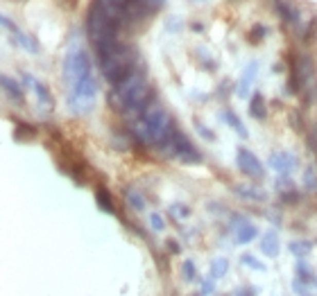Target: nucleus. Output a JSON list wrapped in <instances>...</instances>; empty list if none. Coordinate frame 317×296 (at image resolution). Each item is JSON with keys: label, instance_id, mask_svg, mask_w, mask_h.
Segmentation results:
<instances>
[{"label": "nucleus", "instance_id": "obj_39", "mask_svg": "<svg viewBox=\"0 0 317 296\" xmlns=\"http://www.w3.org/2000/svg\"><path fill=\"white\" fill-rule=\"evenodd\" d=\"M192 32H204V25L202 23H192Z\"/></svg>", "mask_w": 317, "mask_h": 296}, {"label": "nucleus", "instance_id": "obj_4", "mask_svg": "<svg viewBox=\"0 0 317 296\" xmlns=\"http://www.w3.org/2000/svg\"><path fill=\"white\" fill-rule=\"evenodd\" d=\"M61 75H64V82L68 90H73L79 82L93 77V66H91V59L86 54V50L82 48L77 41H73L66 50L64 57V66H61Z\"/></svg>", "mask_w": 317, "mask_h": 296}, {"label": "nucleus", "instance_id": "obj_12", "mask_svg": "<svg viewBox=\"0 0 317 296\" xmlns=\"http://www.w3.org/2000/svg\"><path fill=\"white\" fill-rule=\"evenodd\" d=\"M260 251H263L268 258H276L281 253V242H279V235L276 231H268L263 235V242H260Z\"/></svg>", "mask_w": 317, "mask_h": 296}, {"label": "nucleus", "instance_id": "obj_21", "mask_svg": "<svg viewBox=\"0 0 317 296\" xmlns=\"http://www.w3.org/2000/svg\"><path fill=\"white\" fill-rule=\"evenodd\" d=\"M288 249H290V253H292V255H297L299 260H304L306 255L313 251V244L306 242V240H304V242H302V240H297V242H290V247H288Z\"/></svg>", "mask_w": 317, "mask_h": 296}, {"label": "nucleus", "instance_id": "obj_7", "mask_svg": "<svg viewBox=\"0 0 317 296\" xmlns=\"http://www.w3.org/2000/svg\"><path fill=\"white\" fill-rule=\"evenodd\" d=\"M270 168L276 170L279 174H290L294 172V168H297V158L292 156L290 152H276L270 156Z\"/></svg>", "mask_w": 317, "mask_h": 296}, {"label": "nucleus", "instance_id": "obj_6", "mask_svg": "<svg viewBox=\"0 0 317 296\" xmlns=\"http://www.w3.org/2000/svg\"><path fill=\"white\" fill-rule=\"evenodd\" d=\"M236 165L238 170H240L242 174L252 176V179H260V176L265 174L263 170V163L256 158V154L245 150V147H238V156H236Z\"/></svg>", "mask_w": 317, "mask_h": 296}, {"label": "nucleus", "instance_id": "obj_3", "mask_svg": "<svg viewBox=\"0 0 317 296\" xmlns=\"http://www.w3.org/2000/svg\"><path fill=\"white\" fill-rule=\"evenodd\" d=\"M138 61H136V52L132 45H120V48L116 50L111 57H107L104 61L100 64V70H102V77H104L107 84H111V86H118L120 82H125L132 72L136 70V66Z\"/></svg>", "mask_w": 317, "mask_h": 296}, {"label": "nucleus", "instance_id": "obj_32", "mask_svg": "<svg viewBox=\"0 0 317 296\" xmlns=\"http://www.w3.org/2000/svg\"><path fill=\"white\" fill-rule=\"evenodd\" d=\"M170 213H172L174 217H188V215H190V208L184 206V203H174V206L170 208Z\"/></svg>", "mask_w": 317, "mask_h": 296}, {"label": "nucleus", "instance_id": "obj_8", "mask_svg": "<svg viewBox=\"0 0 317 296\" xmlns=\"http://www.w3.org/2000/svg\"><path fill=\"white\" fill-rule=\"evenodd\" d=\"M238 217V226H234V237L238 244H249L254 240V237L258 235V229L252 224V221H247L242 215H236Z\"/></svg>", "mask_w": 317, "mask_h": 296}, {"label": "nucleus", "instance_id": "obj_5", "mask_svg": "<svg viewBox=\"0 0 317 296\" xmlns=\"http://www.w3.org/2000/svg\"><path fill=\"white\" fill-rule=\"evenodd\" d=\"M163 154L170 158H177V161L186 163V165H192V163H202V154L197 150L195 145L188 140V136H186L181 129H174L172 138H170L168 147L163 150Z\"/></svg>", "mask_w": 317, "mask_h": 296}, {"label": "nucleus", "instance_id": "obj_38", "mask_svg": "<svg viewBox=\"0 0 317 296\" xmlns=\"http://www.w3.org/2000/svg\"><path fill=\"white\" fill-rule=\"evenodd\" d=\"M226 93H229V82H222L218 88V95H222V98H226Z\"/></svg>", "mask_w": 317, "mask_h": 296}, {"label": "nucleus", "instance_id": "obj_9", "mask_svg": "<svg viewBox=\"0 0 317 296\" xmlns=\"http://www.w3.org/2000/svg\"><path fill=\"white\" fill-rule=\"evenodd\" d=\"M276 11H279L281 21L290 27H302V21H299V9L294 7L290 0H276Z\"/></svg>", "mask_w": 317, "mask_h": 296}, {"label": "nucleus", "instance_id": "obj_41", "mask_svg": "<svg viewBox=\"0 0 317 296\" xmlns=\"http://www.w3.org/2000/svg\"><path fill=\"white\" fill-rule=\"evenodd\" d=\"M75 5H77V0H71V7H75Z\"/></svg>", "mask_w": 317, "mask_h": 296}, {"label": "nucleus", "instance_id": "obj_15", "mask_svg": "<svg viewBox=\"0 0 317 296\" xmlns=\"http://www.w3.org/2000/svg\"><path fill=\"white\" fill-rule=\"evenodd\" d=\"M249 116L256 120H265V116H268V106H265V100L260 93H254L249 98Z\"/></svg>", "mask_w": 317, "mask_h": 296}, {"label": "nucleus", "instance_id": "obj_10", "mask_svg": "<svg viewBox=\"0 0 317 296\" xmlns=\"http://www.w3.org/2000/svg\"><path fill=\"white\" fill-rule=\"evenodd\" d=\"M23 82H25L27 88H34V93H37V98H39V102H41L43 106H52V93L48 90V86H43V84L39 82L37 77H32L30 72L23 75Z\"/></svg>", "mask_w": 317, "mask_h": 296}, {"label": "nucleus", "instance_id": "obj_1", "mask_svg": "<svg viewBox=\"0 0 317 296\" xmlns=\"http://www.w3.org/2000/svg\"><path fill=\"white\" fill-rule=\"evenodd\" d=\"M109 104L113 111H118L120 116H129L132 120L143 118V113L154 104V90L150 88L145 72L140 68H136L125 82L113 86L109 93Z\"/></svg>", "mask_w": 317, "mask_h": 296}, {"label": "nucleus", "instance_id": "obj_42", "mask_svg": "<svg viewBox=\"0 0 317 296\" xmlns=\"http://www.w3.org/2000/svg\"><path fill=\"white\" fill-rule=\"evenodd\" d=\"M154 3H156V5H161V3H163V0H154Z\"/></svg>", "mask_w": 317, "mask_h": 296}, {"label": "nucleus", "instance_id": "obj_40", "mask_svg": "<svg viewBox=\"0 0 317 296\" xmlns=\"http://www.w3.org/2000/svg\"><path fill=\"white\" fill-rule=\"evenodd\" d=\"M236 296H252V294H249V289H240Z\"/></svg>", "mask_w": 317, "mask_h": 296}, {"label": "nucleus", "instance_id": "obj_30", "mask_svg": "<svg viewBox=\"0 0 317 296\" xmlns=\"http://www.w3.org/2000/svg\"><path fill=\"white\" fill-rule=\"evenodd\" d=\"M306 140H308V147H310V152L317 156V120L313 122V127L308 129V136H306Z\"/></svg>", "mask_w": 317, "mask_h": 296}, {"label": "nucleus", "instance_id": "obj_43", "mask_svg": "<svg viewBox=\"0 0 317 296\" xmlns=\"http://www.w3.org/2000/svg\"><path fill=\"white\" fill-rule=\"evenodd\" d=\"M190 296H202V294H190Z\"/></svg>", "mask_w": 317, "mask_h": 296}, {"label": "nucleus", "instance_id": "obj_18", "mask_svg": "<svg viewBox=\"0 0 317 296\" xmlns=\"http://www.w3.org/2000/svg\"><path fill=\"white\" fill-rule=\"evenodd\" d=\"M222 116H224V122L229 124V127L234 129V132H236L238 136H240V138H249V132H247V129H245V124L240 122V118H238L234 111H224Z\"/></svg>", "mask_w": 317, "mask_h": 296}, {"label": "nucleus", "instance_id": "obj_13", "mask_svg": "<svg viewBox=\"0 0 317 296\" xmlns=\"http://www.w3.org/2000/svg\"><path fill=\"white\" fill-rule=\"evenodd\" d=\"M95 201H98L100 210H104V213H116V203H113V197L111 192L107 190V186H98L95 188Z\"/></svg>", "mask_w": 317, "mask_h": 296}, {"label": "nucleus", "instance_id": "obj_27", "mask_svg": "<svg viewBox=\"0 0 317 296\" xmlns=\"http://www.w3.org/2000/svg\"><path fill=\"white\" fill-rule=\"evenodd\" d=\"M181 274H184V281L186 283H195V276H197L195 263H192V260H186V263L181 265Z\"/></svg>", "mask_w": 317, "mask_h": 296}, {"label": "nucleus", "instance_id": "obj_29", "mask_svg": "<svg viewBox=\"0 0 317 296\" xmlns=\"http://www.w3.org/2000/svg\"><path fill=\"white\" fill-rule=\"evenodd\" d=\"M290 124H292V129L297 134H304V118H302V111L299 109L290 111Z\"/></svg>", "mask_w": 317, "mask_h": 296}, {"label": "nucleus", "instance_id": "obj_31", "mask_svg": "<svg viewBox=\"0 0 317 296\" xmlns=\"http://www.w3.org/2000/svg\"><path fill=\"white\" fill-rule=\"evenodd\" d=\"M150 224H152V231H156V233L166 229V221H163V217L158 213H152L150 215Z\"/></svg>", "mask_w": 317, "mask_h": 296}, {"label": "nucleus", "instance_id": "obj_17", "mask_svg": "<svg viewBox=\"0 0 317 296\" xmlns=\"http://www.w3.org/2000/svg\"><path fill=\"white\" fill-rule=\"evenodd\" d=\"M234 192L242 199H249V201H265V199H268V195L256 186H236Z\"/></svg>", "mask_w": 317, "mask_h": 296}, {"label": "nucleus", "instance_id": "obj_28", "mask_svg": "<svg viewBox=\"0 0 317 296\" xmlns=\"http://www.w3.org/2000/svg\"><path fill=\"white\" fill-rule=\"evenodd\" d=\"M240 260H242V265H245V267H249V269H254V271H265V269H268V267H265L263 263H258V260L254 258L252 253H245V255H242Z\"/></svg>", "mask_w": 317, "mask_h": 296}, {"label": "nucleus", "instance_id": "obj_23", "mask_svg": "<svg viewBox=\"0 0 317 296\" xmlns=\"http://www.w3.org/2000/svg\"><path fill=\"white\" fill-rule=\"evenodd\" d=\"M226 269H229V260L226 258H215L211 263V278H222L226 274Z\"/></svg>", "mask_w": 317, "mask_h": 296}, {"label": "nucleus", "instance_id": "obj_37", "mask_svg": "<svg viewBox=\"0 0 317 296\" xmlns=\"http://www.w3.org/2000/svg\"><path fill=\"white\" fill-rule=\"evenodd\" d=\"M166 244H168V251H170V253H179V251H181V247H179L177 240H168Z\"/></svg>", "mask_w": 317, "mask_h": 296}, {"label": "nucleus", "instance_id": "obj_11", "mask_svg": "<svg viewBox=\"0 0 317 296\" xmlns=\"http://www.w3.org/2000/svg\"><path fill=\"white\" fill-rule=\"evenodd\" d=\"M256 72H258V64L256 61H249V66L242 70L240 84H238V95H240L242 100L249 98V86H252L254 79H256Z\"/></svg>", "mask_w": 317, "mask_h": 296}, {"label": "nucleus", "instance_id": "obj_20", "mask_svg": "<svg viewBox=\"0 0 317 296\" xmlns=\"http://www.w3.org/2000/svg\"><path fill=\"white\" fill-rule=\"evenodd\" d=\"M37 136V127L30 122H16V129H14V138L16 140H32Z\"/></svg>", "mask_w": 317, "mask_h": 296}, {"label": "nucleus", "instance_id": "obj_24", "mask_svg": "<svg viewBox=\"0 0 317 296\" xmlns=\"http://www.w3.org/2000/svg\"><path fill=\"white\" fill-rule=\"evenodd\" d=\"M315 34H317V16H313V18H310V21L304 25V30H302V41H304V43H313Z\"/></svg>", "mask_w": 317, "mask_h": 296}, {"label": "nucleus", "instance_id": "obj_14", "mask_svg": "<svg viewBox=\"0 0 317 296\" xmlns=\"http://www.w3.org/2000/svg\"><path fill=\"white\" fill-rule=\"evenodd\" d=\"M3 88H5V93H7L9 98L14 100V102H19V104H21L23 100H25V93H23V86H21L19 82H16L14 77L3 75Z\"/></svg>", "mask_w": 317, "mask_h": 296}, {"label": "nucleus", "instance_id": "obj_33", "mask_svg": "<svg viewBox=\"0 0 317 296\" xmlns=\"http://www.w3.org/2000/svg\"><path fill=\"white\" fill-rule=\"evenodd\" d=\"M213 289H215V283H213V278H206V281H202V296H208V294H213Z\"/></svg>", "mask_w": 317, "mask_h": 296}, {"label": "nucleus", "instance_id": "obj_25", "mask_svg": "<svg viewBox=\"0 0 317 296\" xmlns=\"http://www.w3.org/2000/svg\"><path fill=\"white\" fill-rule=\"evenodd\" d=\"M304 188L308 192H317V172L313 168H306L304 170Z\"/></svg>", "mask_w": 317, "mask_h": 296}, {"label": "nucleus", "instance_id": "obj_35", "mask_svg": "<svg viewBox=\"0 0 317 296\" xmlns=\"http://www.w3.org/2000/svg\"><path fill=\"white\" fill-rule=\"evenodd\" d=\"M299 199V195L294 190H286V192H281V201H286V203H294Z\"/></svg>", "mask_w": 317, "mask_h": 296}, {"label": "nucleus", "instance_id": "obj_16", "mask_svg": "<svg viewBox=\"0 0 317 296\" xmlns=\"http://www.w3.org/2000/svg\"><path fill=\"white\" fill-rule=\"evenodd\" d=\"M14 34V39H16V43L21 45L25 52H30V54H39L41 52V48H39V43H37V39H32L30 34H25V32H21V30H16V32H11Z\"/></svg>", "mask_w": 317, "mask_h": 296}, {"label": "nucleus", "instance_id": "obj_36", "mask_svg": "<svg viewBox=\"0 0 317 296\" xmlns=\"http://www.w3.org/2000/svg\"><path fill=\"white\" fill-rule=\"evenodd\" d=\"M292 287H294V292H297L299 296H310V294H308V289L302 287V281H294V283H292Z\"/></svg>", "mask_w": 317, "mask_h": 296}, {"label": "nucleus", "instance_id": "obj_19", "mask_svg": "<svg viewBox=\"0 0 317 296\" xmlns=\"http://www.w3.org/2000/svg\"><path fill=\"white\" fill-rule=\"evenodd\" d=\"M125 197H127L129 206H132L134 210H145L147 208V201H145L143 192L136 190V188H127V190H125Z\"/></svg>", "mask_w": 317, "mask_h": 296}, {"label": "nucleus", "instance_id": "obj_2", "mask_svg": "<svg viewBox=\"0 0 317 296\" xmlns=\"http://www.w3.org/2000/svg\"><path fill=\"white\" fill-rule=\"evenodd\" d=\"M174 129L177 127H174L172 116H170L158 102H154V104L143 113V118L134 120L132 136L140 145H152V147H156L158 152H163L168 147L170 138H172Z\"/></svg>", "mask_w": 317, "mask_h": 296}, {"label": "nucleus", "instance_id": "obj_34", "mask_svg": "<svg viewBox=\"0 0 317 296\" xmlns=\"http://www.w3.org/2000/svg\"><path fill=\"white\" fill-rule=\"evenodd\" d=\"M195 129H197V132H200L202 136H204V138H206V140H215V134L211 132V129H208V127H204V124H200V122H197L195 124Z\"/></svg>", "mask_w": 317, "mask_h": 296}, {"label": "nucleus", "instance_id": "obj_26", "mask_svg": "<svg viewBox=\"0 0 317 296\" xmlns=\"http://www.w3.org/2000/svg\"><path fill=\"white\" fill-rule=\"evenodd\" d=\"M265 36H268V27L265 25H254L252 30H249V34H247L249 43H260Z\"/></svg>", "mask_w": 317, "mask_h": 296}, {"label": "nucleus", "instance_id": "obj_22", "mask_svg": "<svg viewBox=\"0 0 317 296\" xmlns=\"http://www.w3.org/2000/svg\"><path fill=\"white\" fill-rule=\"evenodd\" d=\"M294 269H297V281H302L304 285H310V283L315 281L313 271H310V267H308V263H306V260H299Z\"/></svg>", "mask_w": 317, "mask_h": 296}]
</instances>
